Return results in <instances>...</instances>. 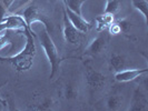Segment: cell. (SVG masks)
<instances>
[{"mask_svg": "<svg viewBox=\"0 0 148 111\" xmlns=\"http://www.w3.org/2000/svg\"><path fill=\"white\" fill-rule=\"evenodd\" d=\"M26 38L25 47L20 51L15 56L10 57H2L0 56V61L1 62H9L11 63L14 68L19 72H23L29 70L32 63H34V58L36 56V44H35V32L29 27L26 28L21 32Z\"/></svg>", "mask_w": 148, "mask_h": 111, "instance_id": "obj_1", "label": "cell"}, {"mask_svg": "<svg viewBox=\"0 0 148 111\" xmlns=\"http://www.w3.org/2000/svg\"><path fill=\"white\" fill-rule=\"evenodd\" d=\"M35 36L38 38L39 44L42 47L45 54H46L47 59L49 61V65H50V76H49V78L51 80L56 76V74L58 72L64 59L60 57L58 48L55 44L51 36L49 33V30L47 29V27L45 25L42 27L41 26L39 27V30L35 33Z\"/></svg>", "mask_w": 148, "mask_h": 111, "instance_id": "obj_2", "label": "cell"}, {"mask_svg": "<svg viewBox=\"0 0 148 111\" xmlns=\"http://www.w3.org/2000/svg\"><path fill=\"white\" fill-rule=\"evenodd\" d=\"M86 86L88 87L89 91L91 95L96 93L98 91H101L106 86L107 77L100 71H97L90 66L86 68Z\"/></svg>", "mask_w": 148, "mask_h": 111, "instance_id": "obj_3", "label": "cell"}, {"mask_svg": "<svg viewBox=\"0 0 148 111\" xmlns=\"http://www.w3.org/2000/svg\"><path fill=\"white\" fill-rule=\"evenodd\" d=\"M22 17L25 19V21L27 23V26L31 29V26L36 22H40L45 25L47 27V29L49 30L48 28V21H47V16L44 14V11L40 9V8L36 6V5H30L26 8L22 12Z\"/></svg>", "mask_w": 148, "mask_h": 111, "instance_id": "obj_4", "label": "cell"}, {"mask_svg": "<svg viewBox=\"0 0 148 111\" xmlns=\"http://www.w3.org/2000/svg\"><path fill=\"white\" fill-rule=\"evenodd\" d=\"M148 109V99L146 91L139 87H136L130 99V104L128 107L129 111H146Z\"/></svg>", "mask_w": 148, "mask_h": 111, "instance_id": "obj_5", "label": "cell"}, {"mask_svg": "<svg viewBox=\"0 0 148 111\" xmlns=\"http://www.w3.org/2000/svg\"><path fill=\"white\" fill-rule=\"evenodd\" d=\"M62 36L67 44H78L82 40V33L78 29H76L74 25L68 19L66 14H64V22H62Z\"/></svg>", "mask_w": 148, "mask_h": 111, "instance_id": "obj_6", "label": "cell"}, {"mask_svg": "<svg viewBox=\"0 0 148 111\" xmlns=\"http://www.w3.org/2000/svg\"><path fill=\"white\" fill-rule=\"evenodd\" d=\"M107 47H108V37L104 33H100L89 42L85 51L89 56L96 57L106 51Z\"/></svg>", "mask_w": 148, "mask_h": 111, "instance_id": "obj_7", "label": "cell"}, {"mask_svg": "<svg viewBox=\"0 0 148 111\" xmlns=\"http://www.w3.org/2000/svg\"><path fill=\"white\" fill-rule=\"evenodd\" d=\"M147 74V68L144 69H121L115 72V80L117 82H129L137 78H140L143 74Z\"/></svg>", "mask_w": 148, "mask_h": 111, "instance_id": "obj_8", "label": "cell"}, {"mask_svg": "<svg viewBox=\"0 0 148 111\" xmlns=\"http://www.w3.org/2000/svg\"><path fill=\"white\" fill-rule=\"evenodd\" d=\"M65 14L68 17V19L70 20V22L74 25V27L76 29H78L82 33H87L89 29L91 28V23L87 21L86 19H84V17L80 15H77L76 12L71 11L70 9L65 7Z\"/></svg>", "mask_w": 148, "mask_h": 111, "instance_id": "obj_9", "label": "cell"}, {"mask_svg": "<svg viewBox=\"0 0 148 111\" xmlns=\"http://www.w3.org/2000/svg\"><path fill=\"white\" fill-rule=\"evenodd\" d=\"M108 65H109V68H110L111 70H114V71L116 72V71H119V70H121V69H125L126 59H125L124 56L114 52V53H111L110 57H109Z\"/></svg>", "mask_w": 148, "mask_h": 111, "instance_id": "obj_10", "label": "cell"}, {"mask_svg": "<svg viewBox=\"0 0 148 111\" xmlns=\"http://www.w3.org/2000/svg\"><path fill=\"white\" fill-rule=\"evenodd\" d=\"M114 22V16L108 14H103L96 18V30L98 32H103L109 28L111 23Z\"/></svg>", "mask_w": 148, "mask_h": 111, "instance_id": "obj_11", "label": "cell"}, {"mask_svg": "<svg viewBox=\"0 0 148 111\" xmlns=\"http://www.w3.org/2000/svg\"><path fill=\"white\" fill-rule=\"evenodd\" d=\"M55 104V101L52 98H46L45 97L41 101H38L37 104H32L31 107H29V110H36V111H44V110H50Z\"/></svg>", "mask_w": 148, "mask_h": 111, "instance_id": "obj_12", "label": "cell"}, {"mask_svg": "<svg viewBox=\"0 0 148 111\" xmlns=\"http://www.w3.org/2000/svg\"><path fill=\"white\" fill-rule=\"evenodd\" d=\"M62 2L66 8L76 12L77 15L82 16V5L86 2V0H62Z\"/></svg>", "mask_w": 148, "mask_h": 111, "instance_id": "obj_13", "label": "cell"}, {"mask_svg": "<svg viewBox=\"0 0 148 111\" xmlns=\"http://www.w3.org/2000/svg\"><path fill=\"white\" fill-rule=\"evenodd\" d=\"M64 97L66 100H75L78 97V88L74 82H67L64 87Z\"/></svg>", "mask_w": 148, "mask_h": 111, "instance_id": "obj_14", "label": "cell"}, {"mask_svg": "<svg viewBox=\"0 0 148 111\" xmlns=\"http://www.w3.org/2000/svg\"><path fill=\"white\" fill-rule=\"evenodd\" d=\"M133 7L139 11L141 16L144 17L145 23H147V15H148V1L147 0H132Z\"/></svg>", "mask_w": 148, "mask_h": 111, "instance_id": "obj_15", "label": "cell"}, {"mask_svg": "<svg viewBox=\"0 0 148 111\" xmlns=\"http://www.w3.org/2000/svg\"><path fill=\"white\" fill-rule=\"evenodd\" d=\"M123 104V98L119 95H110L106 100V107L108 110H118Z\"/></svg>", "mask_w": 148, "mask_h": 111, "instance_id": "obj_16", "label": "cell"}, {"mask_svg": "<svg viewBox=\"0 0 148 111\" xmlns=\"http://www.w3.org/2000/svg\"><path fill=\"white\" fill-rule=\"evenodd\" d=\"M121 3L119 0H107L105 6L104 14H108L111 16H116L120 11Z\"/></svg>", "mask_w": 148, "mask_h": 111, "instance_id": "obj_17", "label": "cell"}, {"mask_svg": "<svg viewBox=\"0 0 148 111\" xmlns=\"http://www.w3.org/2000/svg\"><path fill=\"white\" fill-rule=\"evenodd\" d=\"M16 0H0V20L9 15V11L15 6Z\"/></svg>", "mask_w": 148, "mask_h": 111, "instance_id": "obj_18", "label": "cell"}, {"mask_svg": "<svg viewBox=\"0 0 148 111\" xmlns=\"http://www.w3.org/2000/svg\"><path fill=\"white\" fill-rule=\"evenodd\" d=\"M108 30H109V33L112 35V36H117L119 33H121V29H120V26H119L118 22H112L109 26Z\"/></svg>", "mask_w": 148, "mask_h": 111, "instance_id": "obj_19", "label": "cell"}, {"mask_svg": "<svg viewBox=\"0 0 148 111\" xmlns=\"http://www.w3.org/2000/svg\"><path fill=\"white\" fill-rule=\"evenodd\" d=\"M50 1H56V0H50Z\"/></svg>", "mask_w": 148, "mask_h": 111, "instance_id": "obj_20", "label": "cell"}]
</instances>
